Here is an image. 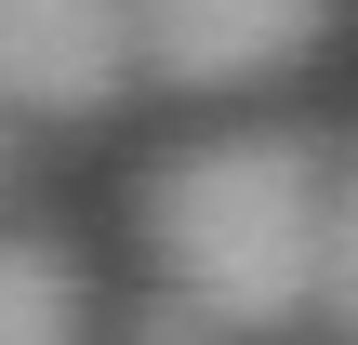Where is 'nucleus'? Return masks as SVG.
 <instances>
[{
  "mask_svg": "<svg viewBox=\"0 0 358 345\" xmlns=\"http://www.w3.org/2000/svg\"><path fill=\"white\" fill-rule=\"evenodd\" d=\"M133 80V0H0V106L93 120Z\"/></svg>",
  "mask_w": 358,
  "mask_h": 345,
  "instance_id": "nucleus-3",
  "label": "nucleus"
},
{
  "mask_svg": "<svg viewBox=\"0 0 358 345\" xmlns=\"http://www.w3.org/2000/svg\"><path fill=\"white\" fill-rule=\"evenodd\" d=\"M319 239H332V160L306 133H199L146 173L159 279L226 332L319 319Z\"/></svg>",
  "mask_w": 358,
  "mask_h": 345,
  "instance_id": "nucleus-1",
  "label": "nucleus"
},
{
  "mask_svg": "<svg viewBox=\"0 0 358 345\" xmlns=\"http://www.w3.org/2000/svg\"><path fill=\"white\" fill-rule=\"evenodd\" d=\"M0 199H13V106H0Z\"/></svg>",
  "mask_w": 358,
  "mask_h": 345,
  "instance_id": "nucleus-7",
  "label": "nucleus"
},
{
  "mask_svg": "<svg viewBox=\"0 0 358 345\" xmlns=\"http://www.w3.org/2000/svg\"><path fill=\"white\" fill-rule=\"evenodd\" d=\"M332 27V0H133V66L173 93H252L279 66H306Z\"/></svg>",
  "mask_w": 358,
  "mask_h": 345,
  "instance_id": "nucleus-2",
  "label": "nucleus"
},
{
  "mask_svg": "<svg viewBox=\"0 0 358 345\" xmlns=\"http://www.w3.org/2000/svg\"><path fill=\"white\" fill-rule=\"evenodd\" d=\"M80 332H93L80 266H66L40 226H0V345H80Z\"/></svg>",
  "mask_w": 358,
  "mask_h": 345,
  "instance_id": "nucleus-4",
  "label": "nucleus"
},
{
  "mask_svg": "<svg viewBox=\"0 0 358 345\" xmlns=\"http://www.w3.org/2000/svg\"><path fill=\"white\" fill-rule=\"evenodd\" d=\"M120 345H226V319H199V306L173 293V306H146V319H133Z\"/></svg>",
  "mask_w": 358,
  "mask_h": 345,
  "instance_id": "nucleus-6",
  "label": "nucleus"
},
{
  "mask_svg": "<svg viewBox=\"0 0 358 345\" xmlns=\"http://www.w3.org/2000/svg\"><path fill=\"white\" fill-rule=\"evenodd\" d=\"M319 319L358 345V160L332 173V239H319Z\"/></svg>",
  "mask_w": 358,
  "mask_h": 345,
  "instance_id": "nucleus-5",
  "label": "nucleus"
}]
</instances>
